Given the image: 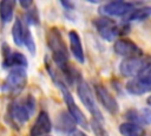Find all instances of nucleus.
Listing matches in <instances>:
<instances>
[{
  "label": "nucleus",
  "instance_id": "nucleus-15",
  "mask_svg": "<svg viewBox=\"0 0 151 136\" xmlns=\"http://www.w3.org/2000/svg\"><path fill=\"white\" fill-rule=\"evenodd\" d=\"M126 118L130 119L131 123L142 125V124H150V117H151V111L149 108L139 109V110H129L126 112Z\"/></svg>",
  "mask_w": 151,
  "mask_h": 136
},
{
  "label": "nucleus",
  "instance_id": "nucleus-8",
  "mask_svg": "<svg viewBox=\"0 0 151 136\" xmlns=\"http://www.w3.org/2000/svg\"><path fill=\"white\" fill-rule=\"evenodd\" d=\"M149 63L145 57L124 58L119 64V71L124 77H136Z\"/></svg>",
  "mask_w": 151,
  "mask_h": 136
},
{
  "label": "nucleus",
  "instance_id": "nucleus-6",
  "mask_svg": "<svg viewBox=\"0 0 151 136\" xmlns=\"http://www.w3.org/2000/svg\"><path fill=\"white\" fill-rule=\"evenodd\" d=\"M27 83V73L25 69L14 67L9 70L8 76L6 77L2 90L7 92H20Z\"/></svg>",
  "mask_w": 151,
  "mask_h": 136
},
{
  "label": "nucleus",
  "instance_id": "nucleus-18",
  "mask_svg": "<svg viewBox=\"0 0 151 136\" xmlns=\"http://www.w3.org/2000/svg\"><path fill=\"white\" fill-rule=\"evenodd\" d=\"M15 7V1L2 0L0 1V19L2 22H9L13 18V12Z\"/></svg>",
  "mask_w": 151,
  "mask_h": 136
},
{
  "label": "nucleus",
  "instance_id": "nucleus-4",
  "mask_svg": "<svg viewBox=\"0 0 151 136\" xmlns=\"http://www.w3.org/2000/svg\"><path fill=\"white\" fill-rule=\"evenodd\" d=\"M126 91L134 96H142L151 90V71L147 64L133 79L129 80L125 85Z\"/></svg>",
  "mask_w": 151,
  "mask_h": 136
},
{
  "label": "nucleus",
  "instance_id": "nucleus-25",
  "mask_svg": "<svg viewBox=\"0 0 151 136\" xmlns=\"http://www.w3.org/2000/svg\"><path fill=\"white\" fill-rule=\"evenodd\" d=\"M46 136H50V135H46Z\"/></svg>",
  "mask_w": 151,
  "mask_h": 136
},
{
  "label": "nucleus",
  "instance_id": "nucleus-9",
  "mask_svg": "<svg viewBox=\"0 0 151 136\" xmlns=\"http://www.w3.org/2000/svg\"><path fill=\"white\" fill-rule=\"evenodd\" d=\"M113 50L117 54L124 58H134V57H143V51L138 47L136 43L130 39L122 38L116 40L113 45Z\"/></svg>",
  "mask_w": 151,
  "mask_h": 136
},
{
  "label": "nucleus",
  "instance_id": "nucleus-11",
  "mask_svg": "<svg viewBox=\"0 0 151 136\" xmlns=\"http://www.w3.org/2000/svg\"><path fill=\"white\" fill-rule=\"evenodd\" d=\"M94 91L97 95V98L99 99L100 104L111 114V115H116L119 111V105L118 102L116 101V98L113 97V95L101 84H96L94 86Z\"/></svg>",
  "mask_w": 151,
  "mask_h": 136
},
{
  "label": "nucleus",
  "instance_id": "nucleus-5",
  "mask_svg": "<svg viewBox=\"0 0 151 136\" xmlns=\"http://www.w3.org/2000/svg\"><path fill=\"white\" fill-rule=\"evenodd\" d=\"M93 25L97 28L98 33L101 35V38H104L105 40H109V41L113 40L118 35L124 33L123 27L117 25L112 19H110L107 17H100V18L94 19Z\"/></svg>",
  "mask_w": 151,
  "mask_h": 136
},
{
  "label": "nucleus",
  "instance_id": "nucleus-17",
  "mask_svg": "<svg viewBox=\"0 0 151 136\" xmlns=\"http://www.w3.org/2000/svg\"><path fill=\"white\" fill-rule=\"evenodd\" d=\"M119 132L123 136H145L146 135V132L142 125H138V124H134L131 122L122 123L119 125Z\"/></svg>",
  "mask_w": 151,
  "mask_h": 136
},
{
  "label": "nucleus",
  "instance_id": "nucleus-2",
  "mask_svg": "<svg viewBox=\"0 0 151 136\" xmlns=\"http://www.w3.org/2000/svg\"><path fill=\"white\" fill-rule=\"evenodd\" d=\"M34 110L35 99L32 95H28L25 98L14 101L8 108V114L12 121H14L18 124H24L31 118Z\"/></svg>",
  "mask_w": 151,
  "mask_h": 136
},
{
  "label": "nucleus",
  "instance_id": "nucleus-13",
  "mask_svg": "<svg viewBox=\"0 0 151 136\" xmlns=\"http://www.w3.org/2000/svg\"><path fill=\"white\" fill-rule=\"evenodd\" d=\"M76 127H77V123H76L74 118L67 111H61L59 114V116L57 117L55 129L58 131L65 132V134H71L72 131L77 130Z\"/></svg>",
  "mask_w": 151,
  "mask_h": 136
},
{
  "label": "nucleus",
  "instance_id": "nucleus-23",
  "mask_svg": "<svg viewBox=\"0 0 151 136\" xmlns=\"http://www.w3.org/2000/svg\"><path fill=\"white\" fill-rule=\"evenodd\" d=\"M60 4H61L63 7H64L65 9H67V11H72V9L74 8V5H73L72 2H70V1H66V2H65V1H61Z\"/></svg>",
  "mask_w": 151,
  "mask_h": 136
},
{
  "label": "nucleus",
  "instance_id": "nucleus-3",
  "mask_svg": "<svg viewBox=\"0 0 151 136\" xmlns=\"http://www.w3.org/2000/svg\"><path fill=\"white\" fill-rule=\"evenodd\" d=\"M77 92H78V96H79L81 103L84 104V106L92 115V118L97 119V121H100V122H104V117L101 115V111L98 108L94 95H93L91 88L88 86V84L84 80L79 82L78 86H77Z\"/></svg>",
  "mask_w": 151,
  "mask_h": 136
},
{
  "label": "nucleus",
  "instance_id": "nucleus-16",
  "mask_svg": "<svg viewBox=\"0 0 151 136\" xmlns=\"http://www.w3.org/2000/svg\"><path fill=\"white\" fill-rule=\"evenodd\" d=\"M27 28H28V26L22 21V19L17 18L14 20V24L12 27V37H13V41L17 46H22L24 37H25Z\"/></svg>",
  "mask_w": 151,
  "mask_h": 136
},
{
  "label": "nucleus",
  "instance_id": "nucleus-19",
  "mask_svg": "<svg viewBox=\"0 0 151 136\" xmlns=\"http://www.w3.org/2000/svg\"><path fill=\"white\" fill-rule=\"evenodd\" d=\"M151 15V7L143 6L139 8H133V11L127 15V21H142L146 20Z\"/></svg>",
  "mask_w": 151,
  "mask_h": 136
},
{
  "label": "nucleus",
  "instance_id": "nucleus-14",
  "mask_svg": "<svg viewBox=\"0 0 151 136\" xmlns=\"http://www.w3.org/2000/svg\"><path fill=\"white\" fill-rule=\"evenodd\" d=\"M68 39H70V48L73 54V57L83 64L85 61V56H84V50L81 45V39L80 35L77 31H70L68 32Z\"/></svg>",
  "mask_w": 151,
  "mask_h": 136
},
{
  "label": "nucleus",
  "instance_id": "nucleus-1",
  "mask_svg": "<svg viewBox=\"0 0 151 136\" xmlns=\"http://www.w3.org/2000/svg\"><path fill=\"white\" fill-rule=\"evenodd\" d=\"M46 43L58 67L68 63V50L58 27H51L48 30L46 34Z\"/></svg>",
  "mask_w": 151,
  "mask_h": 136
},
{
  "label": "nucleus",
  "instance_id": "nucleus-20",
  "mask_svg": "<svg viewBox=\"0 0 151 136\" xmlns=\"http://www.w3.org/2000/svg\"><path fill=\"white\" fill-rule=\"evenodd\" d=\"M26 25H38L39 24V13L34 6V4L26 9Z\"/></svg>",
  "mask_w": 151,
  "mask_h": 136
},
{
  "label": "nucleus",
  "instance_id": "nucleus-24",
  "mask_svg": "<svg viewBox=\"0 0 151 136\" xmlns=\"http://www.w3.org/2000/svg\"><path fill=\"white\" fill-rule=\"evenodd\" d=\"M68 136H87L84 131H80V130H74L72 131L71 134H68Z\"/></svg>",
  "mask_w": 151,
  "mask_h": 136
},
{
  "label": "nucleus",
  "instance_id": "nucleus-21",
  "mask_svg": "<svg viewBox=\"0 0 151 136\" xmlns=\"http://www.w3.org/2000/svg\"><path fill=\"white\" fill-rule=\"evenodd\" d=\"M91 127H92V130L94 131L96 136H109V132L104 127V122H100V121L92 118Z\"/></svg>",
  "mask_w": 151,
  "mask_h": 136
},
{
  "label": "nucleus",
  "instance_id": "nucleus-12",
  "mask_svg": "<svg viewBox=\"0 0 151 136\" xmlns=\"http://www.w3.org/2000/svg\"><path fill=\"white\" fill-rule=\"evenodd\" d=\"M52 129V122L46 111H40L34 124L31 128V136H46Z\"/></svg>",
  "mask_w": 151,
  "mask_h": 136
},
{
  "label": "nucleus",
  "instance_id": "nucleus-22",
  "mask_svg": "<svg viewBox=\"0 0 151 136\" xmlns=\"http://www.w3.org/2000/svg\"><path fill=\"white\" fill-rule=\"evenodd\" d=\"M22 45H25L27 47V50L34 54L35 53V43L33 40V37H32V33L29 31V28L26 30V33H25V37H24V41H22Z\"/></svg>",
  "mask_w": 151,
  "mask_h": 136
},
{
  "label": "nucleus",
  "instance_id": "nucleus-10",
  "mask_svg": "<svg viewBox=\"0 0 151 136\" xmlns=\"http://www.w3.org/2000/svg\"><path fill=\"white\" fill-rule=\"evenodd\" d=\"M2 53H4V61H2V66L4 67H9V69H14V67H21V69H26L28 65V61L26 59V57L18 51H11L9 47L4 44L2 45Z\"/></svg>",
  "mask_w": 151,
  "mask_h": 136
},
{
  "label": "nucleus",
  "instance_id": "nucleus-7",
  "mask_svg": "<svg viewBox=\"0 0 151 136\" xmlns=\"http://www.w3.org/2000/svg\"><path fill=\"white\" fill-rule=\"evenodd\" d=\"M134 8L132 2L127 1H111L100 6L99 12L103 17H125L130 14Z\"/></svg>",
  "mask_w": 151,
  "mask_h": 136
}]
</instances>
